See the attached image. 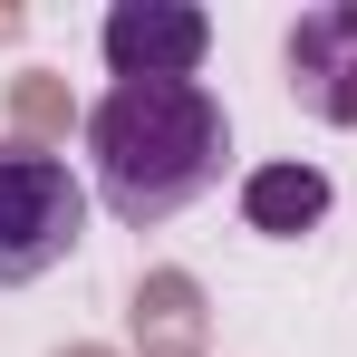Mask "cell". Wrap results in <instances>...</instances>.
<instances>
[{
	"instance_id": "cell-2",
	"label": "cell",
	"mask_w": 357,
	"mask_h": 357,
	"mask_svg": "<svg viewBox=\"0 0 357 357\" xmlns=\"http://www.w3.org/2000/svg\"><path fill=\"white\" fill-rule=\"evenodd\" d=\"M87 241V183L49 145H0V290L49 280Z\"/></svg>"
},
{
	"instance_id": "cell-5",
	"label": "cell",
	"mask_w": 357,
	"mask_h": 357,
	"mask_svg": "<svg viewBox=\"0 0 357 357\" xmlns=\"http://www.w3.org/2000/svg\"><path fill=\"white\" fill-rule=\"evenodd\" d=\"M241 222L271 232V241L319 232V222H328V174H319V165H261V174L241 183Z\"/></svg>"
},
{
	"instance_id": "cell-3",
	"label": "cell",
	"mask_w": 357,
	"mask_h": 357,
	"mask_svg": "<svg viewBox=\"0 0 357 357\" xmlns=\"http://www.w3.org/2000/svg\"><path fill=\"white\" fill-rule=\"evenodd\" d=\"M290 87L309 116L357 126V0H328V10L290 20Z\"/></svg>"
},
{
	"instance_id": "cell-6",
	"label": "cell",
	"mask_w": 357,
	"mask_h": 357,
	"mask_svg": "<svg viewBox=\"0 0 357 357\" xmlns=\"http://www.w3.org/2000/svg\"><path fill=\"white\" fill-rule=\"evenodd\" d=\"M145 309H155V338H145L155 357H183V348H193V290H183V280H145L135 319H145Z\"/></svg>"
},
{
	"instance_id": "cell-4",
	"label": "cell",
	"mask_w": 357,
	"mask_h": 357,
	"mask_svg": "<svg viewBox=\"0 0 357 357\" xmlns=\"http://www.w3.org/2000/svg\"><path fill=\"white\" fill-rule=\"evenodd\" d=\"M213 49V20L183 0H126L107 10V68L116 77H193Z\"/></svg>"
},
{
	"instance_id": "cell-1",
	"label": "cell",
	"mask_w": 357,
	"mask_h": 357,
	"mask_svg": "<svg viewBox=\"0 0 357 357\" xmlns=\"http://www.w3.org/2000/svg\"><path fill=\"white\" fill-rule=\"evenodd\" d=\"M232 155V116L203 77H116L87 107V165H97V203L126 232L174 222L193 193L222 183Z\"/></svg>"
}]
</instances>
